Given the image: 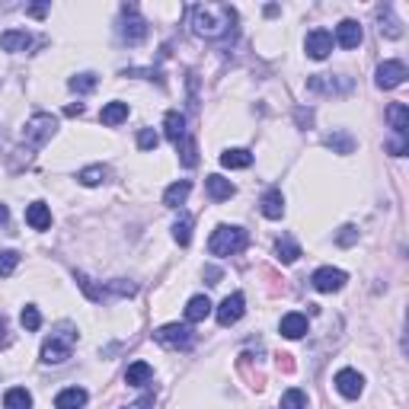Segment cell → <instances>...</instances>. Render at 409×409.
<instances>
[{"label": "cell", "mask_w": 409, "mask_h": 409, "mask_svg": "<svg viewBox=\"0 0 409 409\" xmlns=\"http://www.w3.org/2000/svg\"><path fill=\"white\" fill-rule=\"evenodd\" d=\"M87 390L83 387H67V390H61L58 396H54V406L58 409H83L87 406Z\"/></svg>", "instance_id": "cell-16"}, {"label": "cell", "mask_w": 409, "mask_h": 409, "mask_svg": "<svg viewBox=\"0 0 409 409\" xmlns=\"http://www.w3.org/2000/svg\"><path fill=\"white\" fill-rule=\"evenodd\" d=\"M208 314H211L208 295H195V297H189V304H186V320H189V323L208 320Z\"/></svg>", "instance_id": "cell-21"}, {"label": "cell", "mask_w": 409, "mask_h": 409, "mask_svg": "<svg viewBox=\"0 0 409 409\" xmlns=\"http://www.w3.org/2000/svg\"><path fill=\"white\" fill-rule=\"evenodd\" d=\"M176 150L182 154V167H195V163H198V148H195L192 138H186V141H182Z\"/></svg>", "instance_id": "cell-36"}, {"label": "cell", "mask_w": 409, "mask_h": 409, "mask_svg": "<svg viewBox=\"0 0 409 409\" xmlns=\"http://www.w3.org/2000/svg\"><path fill=\"white\" fill-rule=\"evenodd\" d=\"M173 240L179 243V247H189V240H192V218L182 215L179 221L173 224Z\"/></svg>", "instance_id": "cell-32"}, {"label": "cell", "mask_w": 409, "mask_h": 409, "mask_svg": "<svg viewBox=\"0 0 409 409\" xmlns=\"http://www.w3.org/2000/svg\"><path fill=\"white\" fill-rule=\"evenodd\" d=\"M54 131H58V119L54 115H32V119L26 121V128H23V141L29 144V148H42L45 141H52Z\"/></svg>", "instance_id": "cell-5"}, {"label": "cell", "mask_w": 409, "mask_h": 409, "mask_svg": "<svg viewBox=\"0 0 409 409\" xmlns=\"http://www.w3.org/2000/svg\"><path fill=\"white\" fill-rule=\"evenodd\" d=\"M262 215H266L268 221H278V218L285 215V195H282V189H268V192L262 195Z\"/></svg>", "instance_id": "cell-17"}, {"label": "cell", "mask_w": 409, "mask_h": 409, "mask_svg": "<svg viewBox=\"0 0 409 409\" xmlns=\"http://www.w3.org/2000/svg\"><path fill=\"white\" fill-rule=\"evenodd\" d=\"M362 26H358L355 20H343L339 23V26H336V42H339V45L343 48H358L362 45Z\"/></svg>", "instance_id": "cell-13"}, {"label": "cell", "mask_w": 409, "mask_h": 409, "mask_svg": "<svg viewBox=\"0 0 409 409\" xmlns=\"http://www.w3.org/2000/svg\"><path fill=\"white\" fill-rule=\"evenodd\" d=\"M7 218H10V211H7V205H0V227L7 224Z\"/></svg>", "instance_id": "cell-45"}, {"label": "cell", "mask_w": 409, "mask_h": 409, "mask_svg": "<svg viewBox=\"0 0 409 409\" xmlns=\"http://www.w3.org/2000/svg\"><path fill=\"white\" fill-rule=\"evenodd\" d=\"M150 377H154V368H150L148 362H134V364H128V371H125L128 387H144V384H150Z\"/></svg>", "instance_id": "cell-24"}, {"label": "cell", "mask_w": 409, "mask_h": 409, "mask_svg": "<svg viewBox=\"0 0 409 409\" xmlns=\"http://www.w3.org/2000/svg\"><path fill=\"white\" fill-rule=\"evenodd\" d=\"M119 35H121V42H128V45H141V42L148 39V20L138 13L134 4H125V7H121Z\"/></svg>", "instance_id": "cell-4"}, {"label": "cell", "mask_w": 409, "mask_h": 409, "mask_svg": "<svg viewBox=\"0 0 409 409\" xmlns=\"http://www.w3.org/2000/svg\"><path fill=\"white\" fill-rule=\"evenodd\" d=\"M310 93H326V96H343L352 90V77H336V74H314L307 81Z\"/></svg>", "instance_id": "cell-6"}, {"label": "cell", "mask_w": 409, "mask_h": 409, "mask_svg": "<svg viewBox=\"0 0 409 409\" xmlns=\"http://www.w3.org/2000/svg\"><path fill=\"white\" fill-rule=\"evenodd\" d=\"M349 282V275H345L343 268H333V266H323L316 268L314 275H310V285H314L320 295H333V291H343V285Z\"/></svg>", "instance_id": "cell-7"}, {"label": "cell", "mask_w": 409, "mask_h": 409, "mask_svg": "<svg viewBox=\"0 0 409 409\" xmlns=\"http://www.w3.org/2000/svg\"><path fill=\"white\" fill-rule=\"evenodd\" d=\"M93 87H96V74H77V77H71V90H74V93H90Z\"/></svg>", "instance_id": "cell-37"}, {"label": "cell", "mask_w": 409, "mask_h": 409, "mask_svg": "<svg viewBox=\"0 0 409 409\" xmlns=\"http://www.w3.org/2000/svg\"><path fill=\"white\" fill-rule=\"evenodd\" d=\"M304 406H307V393L304 390L291 387L282 393V409H304Z\"/></svg>", "instance_id": "cell-34"}, {"label": "cell", "mask_w": 409, "mask_h": 409, "mask_svg": "<svg viewBox=\"0 0 409 409\" xmlns=\"http://www.w3.org/2000/svg\"><path fill=\"white\" fill-rule=\"evenodd\" d=\"M406 77H409V71H406V64H403V61H384V64L377 67V87H381V90L400 87Z\"/></svg>", "instance_id": "cell-9"}, {"label": "cell", "mask_w": 409, "mask_h": 409, "mask_svg": "<svg viewBox=\"0 0 409 409\" xmlns=\"http://www.w3.org/2000/svg\"><path fill=\"white\" fill-rule=\"evenodd\" d=\"M326 148L333 150V154H352V150H355V138H352L349 131H336L326 138Z\"/></svg>", "instance_id": "cell-29"}, {"label": "cell", "mask_w": 409, "mask_h": 409, "mask_svg": "<svg viewBox=\"0 0 409 409\" xmlns=\"http://www.w3.org/2000/svg\"><path fill=\"white\" fill-rule=\"evenodd\" d=\"M45 10L48 7H42V4H39V7H29V13H32V16H45Z\"/></svg>", "instance_id": "cell-46"}, {"label": "cell", "mask_w": 409, "mask_h": 409, "mask_svg": "<svg viewBox=\"0 0 409 409\" xmlns=\"http://www.w3.org/2000/svg\"><path fill=\"white\" fill-rule=\"evenodd\" d=\"M26 224L32 230H48L52 227V211H48L45 201H32L26 208Z\"/></svg>", "instance_id": "cell-18"}, {"label": "cell", "mask_w": 409, "mask_h": 409, "mask_svg": "<svg viewBox=\"0 0 409 409\" xmlns=\"http://www.w3.org/2000/svg\"><path fill=\"white\" fill-rule=\"evenodd\" d=\"M157 144H160V138H157L154 128H141V134H138V148H141V150H154Z\"/></svg>", "instance_id": "cell-38"}, {"label": "cell", "mask_w": 409, "mask_h": 409, "mask_svg": "<svg viewBox=\"0 0 409 409\" xmlns=\"http://www.w3.org/2000/svg\"><path fill=\"white\" fill-rule=\"evenodd\" d=\"M243 310H247V301H243L240 291H234V295H227L221 301V307H218V323H221V326H234L243 316Z\"/></svg>", "instance_id": "cell-11"}, {"label": "cell", "mask_w": 409, "mask_h": 409, "mask_svg": "<svg viewBox=\"0 0 409 409\" xmlns=\"http://www.w3.org/2000/svg\"><path fill=\"white\" fill-rule=\"evenodd\" d=\"M336 390L345 396V400H358L364 390V377L358 374L355 368H343L339 374H336Z\"/></svg>", "instance_id": "cell-10"}, {"label": "cell", "mask_w": 409, "mask_h": 409, "mask_svg": "<svg viewBox=\"0 0 409 409\" xmlns=\"http://www.w3.org/2000/svg\"><path fill=\"white\" fill-rule=\"evenodd\" d=\"M29 45H32V35L26 29H10V32L0 35V48L4 52H26Z\"/></svg>", "instance_id": "cell-19"}, {"label": "cell", "mask_w": 409, "mask_h": 409, "mask_svg": "<svg viewBox=\"0 0 409 409\" xmlns=\"http://www.w3.org/2000/svg\"><path fill=\"white\" fill-rule=\"evenodd\" d=\"M128 119V102H106L102 106V112H100V121L102 125H121V121Z\"/></svg>", "instance_id": "cell-27"}, {"label": "cell", "mask_w": 409, "mask_h": 409, "mask_svg": "<svg viewBox=\"0 0 409 409\" xmlns=\"http://www.w3.org/2000/svg\"><path fill=\"white\" fill-rule=\"evenodd\" d=\"M150 406H154V393H144L141 400H134L131 406H125V409H150Z\"/></svg>", "instance_id": "cell-40"}, {"label": "cell", "mask_w": 409, "mask_h": 409, "mask_svg": "<svg viewBox=\"0 0 409 409\" xmlns=\"http://www.w3.org/2000/svg\"><path fill=\"white\" fill-rule=\"evenodd\" d=\"M189 26L201 39H227L237 26V10L227 4H195L189 7Z\"/></svg>", "instance_id": "cell-1"}, {"label": "cell", "mask_w": 409, "mask_h": 409, "mask_svg": "<svg viewBox=\"0 0 409 409\" xmlns=\"http://www.w3.org/2000/svg\"><path fill=\"white\" fill-rule=\"evenodd\" d=\"M355 240H358V230L352 227V224H345V227L336 234V243H339V247H352Z\"/></svg>", "instance_id": "cell-39"}, {"label": "cell", "mask_w": 409, "mask_h": 409, "mask_svg": "<svg viewBox=\"0 0 409 409\" xmlns=\"http://www.w3.org/2000/svg\"><path fill=\"white\" fill-rule=\"evenodd\" d=\"M247 243H249V237L243 227H227V224H221L208 240V253L211 256H237L240 249H247Z\"/></svg>", "instance_id": "cell-3"}, {"label": "cell", "mask_w": 409, "mask_h": 409, "mask_svg": "<svg viewBox=\"0 0 409 409\" xmlns=\"http://www.w3.org/2000/svg\"><path fill=\"white\" fill-rule=\"evenodd\" d=\"M64 115H83V106H81V102H77V106H67Z\"/></svg>", "instance_id": "cell-44"}, {"label": "cell", "mask_w": 409, "mask_h": 409, "mask_svg": "<svg viewBox=\"0 0 409 409\" xmlns=\"http://www.w3.org/2000/svg\"><path fill=\"white\" fill-rule=\"evenodd\" d=\"M106 176H109V170L102 167V163H96V167H87V170H81V186H87V189H93V186H100V182H106Z\"/></svg>", "instance_id": "cell-31"}, {"label": "cell", "mask_w": 409, "mask_h": 409, "mask_svg": "<svg viewBox=\"0 0 409 409\" xmlns=\"http://www.w3.org/2000/svg\"><path fill=\"white\" fill-rule=\"evenodd\" d=\"M189 192H192V182H189V179L173 182V186H170L167 192H163V205H167V208H179L182 201L189 198Z\"/></svg>", "instance_id": "cell-25"}, {"label": "cell", "mask_w": 409, "mask_h": 409, "mask_svg": "<svg viewBox=\"0 0 409 409\" xmlns=\"http://www.w3.org/2000/svg\"><path fill=\"white\" fill-rule=\"evenodd\" d=\"M297 121H301V125H310V121H314V112H310V109H297Z\"/></svg>", "instance_id": "cell-42"}, {"label": "cell", "mask_w": 409, "mask_h": 409, "mask_svg": "<svg viewBox=\"0 0 409 409\" xmlns=\"http://www.w3.org/2000/svg\"><path fill=\"white\" fill-rule=\"evenodd\" d=\"M7 343H10V336H7V320L0 316V349H4Z\"/></svg>", "instance_id": "cell-43"}, {"label": "cell", "mask_w": 409, "mask_h": 409, "mask_svg": "<svg viewBox=\"0 0 409 409\" xmlns=\"http://www.w3.org/2000/svg\"><path fill=\"white\" fill-rule=\"evenodd\" d=\"M77 345V326L74 323H58L54 333L42 343V362L45 364H64Z\"/></svg>", "instance_id": "cell-2"}, {"label": "cell", "mask_w": 409, "mask_h": 409, "mask_svg": "<svg viewBox=\"0 0 409 409\" xmlns=\"http://www.w3.org/2000/svg\"><path fill=\"white\" fill-rule=\"evenodd\" d=\"M249 163H253V154L243 148H230L221 154V167H227V170H247Z\"/></svg>", "instance_id": "cell-26"}, {"label": "cell", "mask_w": 409, "mask_h": 409, "mask_svg": "<svg viewBox=\"0 0 409 409\" xmlns=\"http://www.w3.org/2000/svg\"><path fill=\"white\" fill-rule=\"evenodd\" d=\"M154 339L160 345H167V349H186V345H192V329L179 326V323H167V326H160L154 333Z\"/></svg>", "instance_id": "cell-8"}, {"label": "cell", "mask_w": 409, "mask_h": 409, "mask_svg": "<svg viewBox=\"0 0 409 409\" xmlns=\"http://www.w3.org/2000/svg\"><path fill=\"white\" fill-rule=\"evenodd\" d=\"M163 128H167V138L176 144V148H179V144L189 138V134H186V115L176 112V109H170V112H167V119H163Z\"/></svg>", "instance_id": "cell-14"}, {"label": "cell", "mask_w": 409, "mask_h": 409, "mask_svg": "<svg viewBox=\"0 0 409 409\" xmlns=\"http://www.w3.org/2000/svg\"><path fill=\"white\" fill-rule=\"evenodd\" d=\"M387 119H390V125H393L396 138H406V131H409V109L403 106V102H390V106H387Z\"/></svg>", "instance_id": "cell-22"}, {"label": "cell", "mask_w": 409, "mask_h": 409, "mask_svg": "<svg viewBox=\"0 0 409 409\" xmlns=\"http://www.w3.org/2000/svg\"><path fill=\"white\" fill-rule=\"evenodd\" d=\"M20 323H23V329H26V333H35V329L42 326V314H39V307H32V304H29V307H23Z\"/></svg>", "instance_id": "cell-35"}, {"label": "cell", "mask_w": 409, "mask_h": 409, "mask_svg": "<svg viewBox=\"0 0 409 409\" xmlns=\"http://www.w3.org/2000/svg\"><path fill=\"white\" fill-rule=\"evenodd\" d=\"M278 329H282L285 339H301V336L307 333V316L297 314V310H291V314H285V316H282Z\"/></svg>", "instance_id": "cell-15"}, {"label": "cell", "mask_w": 409, "mask_h": 409, "mask_svg": "<svg viewBox=\"0 0 409 409\" xmlns=\"http://www.w3.org/2000/svg\"><path fill=\"white\" fill-rule=\"evenodd\" d=\"M304 48H307V54L314 61H323V58H329V52H333V35H329L326 29H314V32H307Z\"/></svg>", "instance_id": "cell-12"}, {"label": "cell", "mask_w": 409, "mask_h": 409, "mask_svg": "<svg viewBox=\"0 0 409 409\" xmlns=\"http://www.w3.org/2000/svg\"><path fill=\"white\" fill-rule=\"evenodd\" d=\"M275 253H278V259H282L285 266H291V262H297V256H301V247L295 243V237H291V234H285L282 240L275 243Z\"/></svg>", "instance_id": "cell-30"}, {"label": "cell", "mask_w": 409, "mask_h": 409, "mask_svg": "<svg viewBox=\"0 0 409 409\" xmlns=\"http://www.w3.org/2000/svg\"><path fill=\"white\" fill-rule=\"evenodd\" d=\"M377 20H381V35H387V39H400L403 35V26L393 16V7H390V4H384V7L377 10Z\"/></svg>", "instance_id": "cell-23"}, {"label": "cell", "mask_w": 409, "mask_h": 409, "mask_svg": "<svg viewBox=\"0 0 409 409\" xmlns=\"http://www.w3.org/2000/svg\"><path fill=\"white\" fill-rule=\"evenodd\" d=\"M16 266H20V253H13V249H0V278H10L16 272Z\"/></svg>", "instance_id": "cell-33"}, {"label": "cell", "mask_w": 409, "mask_h": 409, "mask_svg": "<svg viewBox=\"0 0 409 409\" xmlns=\"http://www.w3.org/2000/svg\"><path fill=\"white\" fill-rule=\"evenodd\" d=\"M205 278H208V285H221V268L205 266Z\"/></svg>", "instance_id": "cell-41"}, {"label": "cell", "mask_w": 409, "mask_h": 409, "mask_svg": "<svg viewBox=\"0 0 409 409\" xmlns=\"http://www.w3.org/2000/svg\"><path fill=\"white\" fill-rule=\"evenodd\" d=\"M4 409H32V393L26 387H13L4 393Z\"/></svg>", "instance_id": "cell-28"}, {"label": "cell", "mask_w": 409, "mask_h": 409, "mask_svg": "<svg viewBox=\"0 0 409 409\" xmlns=\"http://www.w3.org/2000/svg\"><path fill=\"white\" fill-rule=\"evenodd\" d=\"M205 189H208L211 201H227L230 195L237 192V189H234V182H230V179H224V176H218V173L205 179Z\"/></svg>", "instance_id": "cell-20"}]
</instances>
